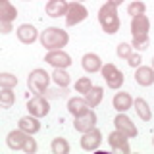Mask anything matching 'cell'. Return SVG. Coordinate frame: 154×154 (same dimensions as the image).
<instances>
[{"mask_svg":"<svg viewBox=\"0 0 154 154\" xmlns=\"http://www.w3.org/2000/svg\"><path fill=\"white\" fill-rule=\"evenodd\" d=\"M102 98H104V89L98 87V85H93V89L85 94V100H87V104H89L91 108H96V106L102 102Z\"/></svg>","mask_w":154,"mask_h":154,"instance_id":"obj_22","label":"cell"},{"mask_svg":"<svg viewBox=\"0 0 154 154\" xmlns=\"http://www.w3.org/2000/svg\"><path fill=\"white\" fill-rule=\"evenodd\" d=\"M141 62H143V58H141L139 52H133V54L127 58V64L131 66V67H139V66H141Z\"/></svg>","mask_w":154,"mask_h":154,"instance_id":"obj_33","label":"cell"},{"mask_svg":"<svg viewBox=\"0 0 154 154\" xmlns=\"http://www.w3.org/2000/svg\"><path fill=\"white\" fill-rule=\"evenodd\" d=\"M27 137H29V135H27V133H23L19 127H17V129H14V131H10V133H8V137H6V144H8V148H10V150H23V144H25Z\"/></svg>","mask_w":154,"mask_h":154,"instance_id":"obj_14","label":"cell"},{"mask_svg":"<svg viewBox=\"0 0 154 154\" xmlns=\"http://www.w3.org/2000/svg\"><path fill=\"white\" fill-rule=\"evenodd\" d=\"M108 4H112V6L118 8V6H122V4H123V0H108Z\"/></svg>","mask_w":154,"mask_h":154,"instance_id":"obj_35","label":"cell"},{"mask_svg":"<svg viewBox=\"0 0 154 154\" xmlns=\"http://www.w3.org/2000/svg\"><path fill=\"white\" fill-rule=\"evenodd\" d=\"M45 62L50 64L52 67H60V69H67L71 66V56L64 50H48L45 56Z\"/></svg>","mask_w":154,"mask_h":154,"instance_id":"obj_9","label":"cell"},{"mask_svg":"<svg viewBox=\"0 0 154 154\" xmlns=\"http://www.w3.org/2000/svg\"><path fill=\"white\" fill-rule=\"evenodd\" d=\"M152 144H154V139H152Z\"/></svg>","mask_w":154,"mask_h":154,"instance_id":"obj_39","label":"cell"},{"mask_svg":"<svg viewBox=\"0 0 154 154\" xmlns=\"http://www.w3.org/2000/svg\"><path fill=\"white\" fill-rule=\"evenodd\" d=\"M148 31H150V19L144 14L135 16L131 19V35L133 37H148Z\"/></svg>","mask_w":154,"mask_h":154,"instance_id":"obj_12","label":"cell"},{"mask_svg":"<svg viewBox=\"0 0 154 154\" xmlns=\"http://www.w3.org/2000/svg\"><path fill=\"white\" fill-rule=\"evenodd\" d=\"M116 54H118V58H122V60H127L133 54V46L127 45V42H119L118 48H116Z\"/></svg>","mask_w":154,"mask_h":154,"instance_id":"obj_30","label":"cell"},{"mask_svg":"<svg viewBox=\"0 0 154 154\" xmlns=\"http://www.w3.org/2000/svg\"><path fill=\"white\" fill-rule=\"evenodd\" d=\"M50 79H52L50 73H46L45 69L37 67V69H33L31 73H29V77H27V87H29V91H31V93L42 94V93H46L48 85H50Z\"/></svg>","mask_w":154,"mask_h":154,"instance_id":"obj_3","label":"cell"},{"mask_svg":"<svg viewBox=\"0 0 154 154\" xmlns=\"http://www.w3.org/2000/svg\"><path fill=\"white\" fill-rule=\"evenodd\" d=\"M67 0H48L46 2V16L48 17H62L67 12Z\"/></svg>","mask_w":154,"mask_h":154,"instance_id":"obj_19","label":"cell"},{"mask_svg":"<svg viewBox=\"0 0 154 154\" xmlns=\"http://www.w3.org/2000/svg\"><path fill=\"white\" fill-rule=\"evenodd\" d=\"M17 85V77L14 73H0V89H14Z\"/></svg>","mask_w":154,"mask_h":154,"instance_id":"obj_28","label":"cell"},{"mask_svg":"<svg viewBox=\"0 0 154 154\" xmlns=\"http://www.w3.org/2000/svg\"><path fill=\"white\" fill-rule=\"evenodd\" d=\"M100 143H102V133H100V129H89V131L83 133V137H81V148H83L85 152H94L100 148Z\"/></svg>","mask_w":154,"mask_h":154,"instance_id":"obj_7","label":"cell"},{"mask_svg":"<svg viewBox=\"0 0 154 154\" xmlns=\"http://www.w3.org/2000/svg\"><path fill=\"white\" fill-rule=\"evenodd\" d=\"M91 110V106L87 104L85 98H81V96H73V98L67 100V112H69L73 118H77V116H83Z\"/></svg>","mask_w":154,"mask_h":154,"instance_id":"obj_18","label":"cell"},{"mask_svg":"<svg viewBox=\"0 0 154 154\" xmlns=\"http://www.w3.org/2000/svg\"><path fill=\"white\" fill-rule=\"evenodd\" d=\"M17 127L21 129L23 133H27V135H35L41 131V122H38V118H35V116H23V118H19V122H17Z\"/></svg>","mask_w":154,"mask_h":154,"instance_id":"obj_16","label":"cell"},{"mask_svg":"<svg viewBox=\"0 0 154 154\" xmlns=\"http://www.w3.org/2000/svg\"><path fill=\"white\" fill-rule=\"evenodd\" d=\"M27 110H29L31 116H35V118L41 119V118H45V116H48V112H50V104H48V100L42 94H35L33 98H29Z\"/></svg>","mask_w":154,"mask_h":154,"instance_id":"obj_6","label":"cell"},{"mask_svg":"<svg viewBox=\"0 0 154 154\" xmlns=\"http://www.w3.org/2000/svg\"><path fill=\"white\" fill-rule=\"evenodd\" d=\"M93 127H96V114H94L93 108L83 116H77L75 122H73V129L79 131V133H85V131H89V129H93Z\"/></svg>","mask_w":154,"mask_h":154,"instance_id":"obj_11","label":"cell"},{"mask_svg":"<svg viewBox=\"0 0 154 154\" xmlns=\"http://www.w3.org/2000/svg\"><path fill=\"white\" fill-rule=\"evenodd\" d=\"M16 35L19 38V42H23V45H33V42L38 38V31L31 25V23H23V25H19L16 29Z\"/></svg>","mask_w":154,"mask_h":154,"instance_id":"obj_13","label":"cell"},{"mask_svg":"<svg viewBox=\"0 0 154 154\" xmlns=\"http://www.w3.org/2000/svg\"><path fill=\"white\" fill-rule=\"evenodd\" d=\"M100 73H102L106 85H108L110 89H114V91L122 89L125 77H123V73H122V71H119L114 64H102V69H100Z\"/></svg>","mask_w":154,"mask_h":154,"instance_id":"obj_5","label":"cell"},{"mask_svg":"<svg viewBox=\"0 0 154 154\" xmlns=\"http://www.w3.org/2000/svg\"><path fill=\"white\" fill-rule=\"evenodd\" d=\"M108 144H110V148H112L114 152H122V154L131 152V146H129L127 137H125L122 131H118V129L108 135Z\"/></svg>","mask_w":154,"mask_h":154,"instance_id":"obj_10","label":"cell"},{"mask_svg":"<svg viewBox=\"0 0 154 154\" xmlns=\"http://www.w3.org/2000/svg\"><path fill=\"white\" fill-rule=\"evenodd\" d=\"M148 42H150V38H148V37H133L131 46H133V50L143 52V50H146V48H148Z\"/></svg>","mask_w":154,"mask_h":154,"instance_id":"obj_31","label":"cell"},{"mask_svg":"<svg viewBox=\"0 0 154 154\" xmlns=\"http://www.w3.org/2000/svg\"><path fill=\"white\" fill-rule=\"evenodd\" d=\"M75 93H81V94H87L91 89H93V81L89 79V77H81V79H77V83L73 85Z\"/></svg>","mask_w":154,"mask_h":154,"instance_id":"obj_27","label":"cell"},{"mask_svg":"<svg viewBox=\"0 0 154 154\" xmlns=\"http://www.w3.org/2000/svg\"><path fill=\"white\" fill-rule=\"evenodd\" d=\"M25 2H29V0H25Z\"/></svg>","mask_w":154,"mask_h":154,"instance_id":"obj_40","label":"cell"},{"mask_svg":"<svg viewBox=\"0 0 154 154\" xmlns=\"http://www.w3.org/2000/svg\"><path fill=\"white\" fill-rule=\"evenodd\" d=\"M37 148H38L37 141L33 139V135H29L27 141H25V144H23V152H25V154H35V152H37Z\"/></svg>","mask_w":154,"mask_h":154,"instance_id":"obj_32","label":"cell"},{"mask_svg":"<svg viewBox=\"0 0 154 154\" xmlns=\"http://www.w3.org/2000/svg\"><path fill=\"white\" fill-rule=\"evenodd\" d=\"M133 108H135V112H137V116L143 119V122H150L152 112H150V106H148V102L144 98H135L133 100Z\"/></svg>","mask_w":154,"mask_h":154,"instance_id":"obj_21","label":"cell"},{"mask_svg":"<svg viewBox=\"0 0 154 154\" xmlns=\"http://www.w3.org/2000/svg\"><path fill=\"white\" fill-rule=\"evenodd\" d=\"M50 148H52V152H54V154H69V143H67L64 137L52 139Z\"/></svg>","mask_w":154,"mask_h":154,"instance_id":"obj_25","label":"cell"},{"mask_svg":"<svg viewBox=\"0 0 154 154\" xmlns=\"http://www.w3.org/2000/svg\"><path fill=\"white\" fill-rule=\"evenodd\" d=\"M75 2H85V0H75Z\"/></svg>","mask_w":154,"mask_h":154,"instance_id":"obj_38","label":"cell"},{"mask_svg":"<svg viewBox=\"0 0 154 154\" xmlns=\"http://www.w3.org/2000/svg\"><path fill=\"white\" fill-rule=\"evenodd\" d=\"M14 27H12V21H6V19H0V33L2 35H8V33H12Z\"/></svg>","mask_w":154,"mask_h":154,"instance_id":"obj_34","label":"cell"},{"mask_svg":"<svg viewBox=\"0 0 154 154\" xmlns=\"http://www.w3.org/2000/svg\"><path fill=\"white\" fill-rule=\"evenodd\" d=\"M16 102V94L12 89H2L0 91V108H12Z\"/></svg>","mask_w":154,"mask_h":154,"instance_id":"obj_26","label":"cell"},{"mask_svg":"<svg viewBox=\"0 0 154 154\" xmlns=\"http://www.w3.org/2000/svg\"><path fill=\"white\" fill-rule=\"evenodd\" d=\"M89 17V10L83 6V2H69L67 4V12H66V25L67 27H73L79 25L81 21Z\"/></svg>","mask_w":154,"mask_h":154,"instance_id":"obj_4","label":"cell"},{"mask_svg":"<svg viewBox=\"0 0 154 154\" xmlns=\"http://www.w3.org/2000/svg\"><path fill=\"white\" fill-rule=\"evenodd\" d=\"M150 67H152V69H154V58H152V66H150Z\"/></svg>","mask_w":154,"mask_h":154,"instance_id":"obj_36","label":"cell"},{"mask_svg":"<svg viewBox=\"0 0 154 154\" xmlns=\"http://www.w3.org/2000/svg\"><path fill=\"white\" fill-rule=\"evenodd\" d=\"M2 2H8V0H0V4H2Z\"/></svg>","mask_w":154,"mask_h":154,"instance_id":"obj_37","label":"cell"},{"mask_svg":"<svg viewBox=\"0 0 154 154\" xmlns=\"http://www.w3.org/2000/svg\"><path fill=\"white\" fill-rule=\"evenodd\" d=\"M16 17H17V10H16V6H12V4H10V0L0 4V19L14 21Z\"/></svg>","mask_w":154,"mask_h":154,"instance_id":"obj_24","label":"cell"},{"mask_svg":"<svg viewBox=\"0 0 154 154\" xmlns=\"http://www.w3.org/2000/svg\"><path fill=\"white\" fill-rule=\"evenodd\" d=\"M98 23L102 27L104 33L108 35H116L119 31V16H118V8L106 2L104 6H100L98 10Z\"/></svg>","mask_w":154,"mask_h":154,"instance_id":"obj_2","label":"cell"},{"mask_svg":"<svg viewBox=\"0 0 154 154\" xmlns=\"http://www.w3.org/2000/svg\"><path fill=\"white\" fill-rule=\"evenodd\" d=\"M135 81L141 87H150L154 85V69L150 66H139L135 67Z\"/></svg>","mask_w":154,"mask_h":154,"instance_id":"obj_15","label":"cell"},{"mask_svg":"<svg viewBox=\"0 0 154 154\" xmlns=\"http://www.w3.org/2000/svg\"><path fill=\"white\" fill-rule=\"evenodd\" d=\"M114 125H116V129L118 131H122L127 139H131V137H137V127H135V123H133V119L129 118V116H125V112H118V116L114 118Z\"/></svg>","mask_w":154,"mask_h":154,"instance_id":"obj_8","label":"cell"},{"mask_svg":"<svg viewBox=\"0 0 154 154\" xmlns=\"http://www.w3.org/2000/svg\"><path fill=\"white\" fill-rule=\"evenodd\" d=\"M41 38V45L46 48V50H62L67 42H69V35L67 31L60 27H46L45 31L38 35Z\"/></svg>","mask_w":154,"mask_h":154,"instance_id":"obj_1","label":"cell"},{"mask_svg":"<svg viewBox=\"0 0 154 154\" xmlns=\"http://www.w3.org/2000/svg\"><path fill=\"white\" fill-rule=\"evenodd\" d=\"M81 66L87 73H96V71L102 69V60H100L98 54H93V52H87V54L81 58Z\"/></svg>","mask_w":154,"mask_h":154,"instance_id":"obj_17","label":"cell"},{"mask_svg":"<svg viewBox=\"0 0 154 154\" xmlns=\"http://www.w3.org/2000/svg\"><path fill=\"white\" fill-rule=\"evenodd\" d=\"M112 104L118 112H127L129 108H133V96L129 93H116Z\"/></svg>","mask_w":154,"mask_h":154,"instance_id":"obj_20","label":"cell"},{"mask_svg":"<svg viewBox=\"0 0 154 154\" xmlns=\"http://www.w3.org/2000/svg\"><path fill=\"white\" fill-rule=\"evenodd\" d=\"M146 12V4L144 2H141V0H135V2H131L127 6V14L131 17H135V16H141V14H144Z\"/></svg>","mask_w":154,"mask_h":154,"instance_id":"obj_29","label":"cell"},{"mask_svg":"<svg viewBox=\"0 0 154 154\" xmlns=\"http://www.w3.org/2000/svg\"><path fill=\"white\" fill-rule=\"evenodd\" d=\"M52 81L58 85V87H62V89H67V85H69V73H67L66 69H60V67H54V71H52Z\"/></svg>","mask_w":154,"mask_h":154,"instance_id":"obj_23","label":"cell"}]
</instances>
